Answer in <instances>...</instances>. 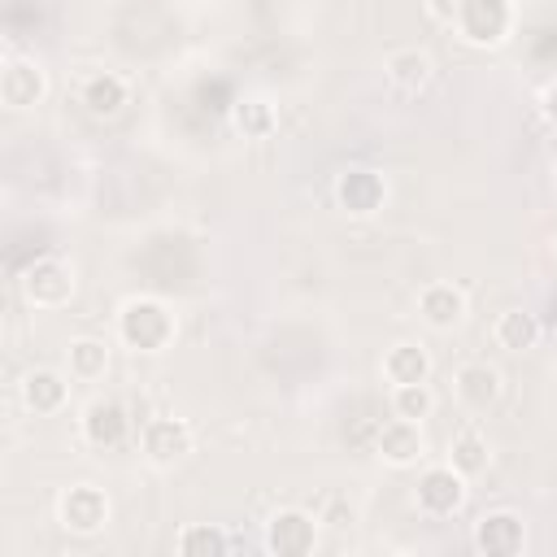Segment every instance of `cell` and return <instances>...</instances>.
<instances>
[{
    "label": "cell",
    "instance_id": "cell-1",
    "mask_svg": "<svg viewBox=\"0 0 557 557\" xmlns=\"http://www.w3.org/2000/svg\"><path fill=\"white\" fill-rule=\"evenodd\" d=\"M113 335L122 348L131 352H144V357H157L165 352L174 339H178V313L161 300V296H126L113 313Z\"/></svg>",
    "mask_w": 557,
    "mask_h": 557
},
{
    "label": "cell",
    "instance_id": "cell-2",
    "mask_svg": "<svg viewBox=\"0 0 557 557\" xmlns=\"http://www.w3.org/2000/svg\"><path fill=\"white\" fill-rule=\"evenodd\" d=\"M17 292H22V300H26L30 309H65V305L74 300V292H78V270H74V261H65V257H57V252L35 257V261L22 270Z\"/></svg>",
    "mask_w": 557,
    "mask_h": 557
},
{
    "label": "cell",
    "instance_id": "cell-3",
    "mask_svg": "<svg viewBox=\"0 0 557 557\" xmlns=\"http://www.w3.org/2000/svg\"><path fill=\"white\" fill-rule=\"evenodd\" d=\"M518 26V4L513 0H466L457 13L453 30L470 48H500Z\"/></svg>",
    "mask_w": 557,
    "mask_h": 557
},
{
    "label": "cell",
    "instance_id": "cell-4",
    "mask_svg": "<svg viewBox=\"0 0 557 557\" xmlns=\"http://www.w3.org/2000/svg\"><path fill=\"white\" fill-rule=\"evenodd\" d=\"M109 518H113V500H109L104 487H96L87 479L61 487V496H57V522H61V531L87 540V535H100L109 527Z\"/></svg>",
    "mask_w": 557,
    "mask_h": 557
},
{
    "label": "cell",
    "instance_id": "cell-5",
    "mask_svg": "<svg viewBox=\"0 0 557 557\" xmlns=\"http://www.w3.org/2000/svg\"><path fill=\"white\" fill-rule=\"evenodd\" d=\"M191 448H196V431H191L187 418H148L139 426V453L157 470L183 466L191 457Z\"/></svg>",
    "mask_w": 557,
    "mask_h": 557
},
{
    "label": "cell",
    "instance_id": "cell-6",
    "mask_svg": "<svg viewBox=\"0 0 557 557\" xmlns=\"http://www.w3.org/2000/svg\"><path fill=\"white\" fill-rule=\"evenodd\" d=\"M470 496V479L461 470H453L448 461H435V466H422L418 474V487H413V505L418 513L426 518H453Z\"/></svg>",
    "mask_w": 557,
    "mask_h": 557
},
{
    "label": "cell",
    "instance_id": "cell-7",
    "mask_svg": "<svg viewBox=\"0 0 557 557\" xmlns=\"http://www.w3.org/2000/svg\"><path fill=\"white\" fill-rule=\"evenodd\" d=\"M318 513L300 509V505H283L270 513L265 522V553H278V557H305L318 548Z\"/></svg>",
    "mask_w": 557,
    "mask_h": 557
},
{
    "label": "cell",
    "instance_id": "cell-8",
    "mask_svg": "<svg viewBox=\"0 0 557 557\" xmlns=\"http://www.w3.org/2000/svg\"><path fill=\"white\" fill-rule=\"evenodd\" d=\"M470 544L479 557H518L527 548V522L513 509H487L474 518Z\"/></svg>",
    "mask_w": 557,
    "mask_h": 557
},
{
    "label": "cell",
    "instance_id": "cell-9",
    "mask_svg": "<svg viewBox=\"0 0 557 557\" xmlns=\"http://www.w3.org/2000/svg\"><path fill=\"white\" fill-rule=\"evenodd\" d=\"M387 196H392L387 178L379 170H370V165H348L335 178V205L348 218H374L387 205Z\"/></svg>",
    "mask_w": 557,
    "mask_h": 557
},
{
    "label": "cell",
    "instance_id": "cell-10",
    "mask_svg": "<svg viewBox=\"0 0 557 557\" xmlns=\"http://www.w3.org/2000/svg\"><path fill=\"white\" fill-rule=\"evenodd\" d=\"M374 457L383 466H392V470L422 466V457H426V431H422V422H409V418H396L392 413L379 426V435H374Z\"/></svg>",
    "mask_w": 557,
    "mask_h": 557
},
{
    "label": "cell",
    "instance_id": "cell-11",
    "mask_svg": "<svg viewBox=\"0 0 557 557\" xmlns=\"http://www.w3.org/2000/svg\"><path fill=\"white\" fill-rule=\"evenodd\" d=\"M44 96H48V70L35 57H4V65H0V100H4V109L22 113V109L44 104Z\"/></svg>",
    "mask_w": 557,
    "mask_h": 557
},
{
    "label": "cell",
    "instance_id": "cell-12",
    "mask_svg": "<svg viewBox=\"0 0 557 557\" xmlns=\"http://www.w3.org/2000/svg\"><path fill=\"white\" fill-rule=\"evenodd\" d=\"M413 309L431 331H457L466 322V313H470V296L448 278H431V283L418 287Z\"/></svg>",
    "mask_w": 557,
    "mask_h": 557
},
{
    "label": "cell",
    "instance_id": "cell-13",
    "mask_svg": "<svg viewBox=\"0 0 557 557\" xmlns=\"http://www.w3.org/2000/svg\"><path fill=\"white\" fill-rule=\"evenodd\" d=\"M70 387H74V379H70L65 370H57V366H35V370L22 374L17 400H22V409L35 413V418H52V413H61V409L70 405Z\"/></svg>",
    "mask_w": 557,
    "mask_h": 557
},
{
    "label": "cell",
    "instance_id": "cell-14",
    "mask_svg": "<svg viewBox=\"0 0 557 557\" xmlns=\"http://www.w3.org/2000/svg\"><path fill=\"white\" fill-rule=\"evenodd\" d=\"M78 435L87 448H117L131 435V413L113 396H96L78 409Z\"/></svg>",
    "mask_w": 557,
    "mask_h": 557
},
{
    "label": "cell",
    "instance_id": "cell-15",
    "mask_svg": "<svg viewBox=\"0 0 557 557\" xmlns=\"http://www.w3.org/2000/svg\"><path fill=\"white\" fill-rule=\"evenodd\" d=\"M453 396L466 413H487L505 396V374L492 361H461L453 370Z\"/></svg>",
    "mask_w": 557,
    "mask_h": 557
},
{
    "label": "cell",
    "instance_id": "cell-16",
    "mask_svg": "<svg viewBox=\"0 0 557 557\" xmlns=\"http://www.w3.org/2000/svg\"><path fill=\"white\" fill-rule=\"evenodd\" d=\"M379 370H383L387 387H405V383H431L435 361H431V348L422 339H396L383 348Z\"/></svg>",
    "mask_w": 557,
    "mask_h": 557
},
{
    "label": "cell",
    "instance_id": "cell-17",
    "mask_svg": "<svg viewBox=\"0 0 557 557\" xmlns=\"http://www.w3.org/2000/svg\"><path fill=\"white\" fill-rule=\"evenodd\" d=\"M131 100V83L117 74V70H96L78 83V104L91 113V117H117Z\"/></svg>",
    "mask_w": 557,
    "mask_h": 557
},
{
    "label": "cell",
    "instance_id": "cell-18",
    "mask_svg": "<svg viewBox=\"0 0 557 557\" xmlns=\"http://www.w3.org/2000/svg\"><path fill=\"white\" fill-rule=\"evenodd\" d=\"M453 470H461L466 479H479V474H487V466H492V440H487V431L470 418V422H461L453 435H448V457H444Z\"/></svg>",
    "mask_w": 557,
    "mask_h": 557
},
{
    "label": "cell",
    "instance_id": "cell-19",
    "mask_svg": "<svg viewBox=\"0 0 557 557\" xmlns=\"http://www.w3.org/2000/svg\"><path fill=\"white\" fill-rule=\"evenodd\" d=\"M383 78L396 87V91H422L431 78H435V61L426 48H392L383 57Z\"/></svg>",
    "mask_w": 557,
    "mask_h": 557
},
{
    "label": "cell",
    "instance_id": "cell-20",
    "mask_svg": "<svg viewBox=\"0 0 557 557\" xmlns=\"http://www.w3.org/2000/svg\"><path fill=\"white\" fill-rule=\"evenodd\" d=\"M109 357H113V344L100 339V335H78L65 344V374L74 383H100L109 374Z\"/></svg>",
    "mask_w": 557,
    "mask_h": 557
},
{
    "label": "cell",
    "instance_id": "cell-21",
    "mask_svg": "<svg viewBox=\"0 0 557 557\" xmlns=\"http://www.w3.org/2000/svg\"><path fill=\"white\" fill-rule=\"evenodd\" d=\"M492 339H496V348H505V352H531V348H540L544 326H540V318H535L531 309H505V313H496V322H492Z\"/></svg>",
    "mask_w": 557,
    "mask_h": 557
},
{
    "label": "cell",
    "instance_id": "cell-22",
    "mask_svg": "<svg viewBox=\"0 0 557 557\" xmlns=\"http://www.w3.org/2000/svg\"><path fill=\"white\" fill-rule=\"evenodd\" d=\"M231 548L235 544H231V535L218 522H187L174 535V553L178 557H226Z\"/></svg>",
    "mask_w": 557,
    "mask_h": 557
},
{
    "label": "cell",
    "instance_id": "cell-23",
    "mask_svg": "<svg viewBox=\"0 0 557 557\" xmlns=\"http://www.w3.org/2000/svg\"><path fill=\"white\" fill-rule=\"evenodd\" d=\"M231 122H235V131L244 139H265L278 126V109L265 96H239L235 109H231Z\"/></svg>",
    "mask_w": 557,
    "mask_h": 557
},
{
    "label": "cell",
    "instance_id": "cell-24",
    "mask_svg": "<svg viewBox=\"0 0 557 557\" xmlns=\"http://www.w3.org/2000/svg\"><path fill=\"white\" fill-rule=\"evenodd\" d=\"M435 392L431 383H405V387H387V409L396 418H409V422H426L435 413Z\"/></svg>",
    "mask_w": 557,
    "mask_h": 557
},
{
    "label": "cell",
    "instance_id": "cell-25",
    "mask_svg": "<svg viewBox=\"0 0 557 557\" xmlns=\"http://www.w3.org/2000/svg\"><path fill=\"white\" fill-rule=\"evenodd\" d=\"M422 9H426V17H431V22L453 26V22H457V13L466 9V0H422Z\"/></svg>",
    "mask_w": 557,
    "mask_h": 557
},
{
    "label": "cell",
    "instance_id": "cell-26",
    "mask_svg": "<svg viewBox=\"0 0 557 557\" xmlns=\"http://www.w3.org/2000/svg\"><path fill=\"white\" fill-rule=\"evenodd\" d=\"M540 113H544L548 126H557V78L544 83V91H540Z\"/></svg>",
    "mask_w": 557,
    "mask_h": 557
},
{
    "label": "cell",
    "instance_id": "cell-27",
    "mask_svg": "<svg viewBox=\"0 0 557 557\" xmlns=\"http://www.w3.org/2000/svg\"><path fill=\"white\" fill-rule=\"evenodd\" d=\"M553 178H557V161H553Z\"/></svg>",
    "mask_w": 557,
    "mask_h": 557
}]
</instances>
